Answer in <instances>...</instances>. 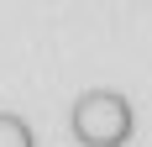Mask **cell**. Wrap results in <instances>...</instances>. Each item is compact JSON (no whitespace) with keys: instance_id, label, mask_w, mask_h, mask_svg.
I'll return each instance as SVG.
<instances>
[{"instance_id":"1","label":"cell","mask_w":152,"mask_h":147,"mask_svg":"<svg viewBox=\"0 0 152 147\" xmlns=\"http://www.w3.org/2000/svg\"><path fill=\"white\" fill-rule=\"evenodd\" d=\"M68 132L79 147H126L137 132V110L115 89H84L68 110Z\"/></svg>"},{"instance_id":"2","label":"cell","mask_w":152,"mask_h":147,"mask_svg":"<svg viewBox=\"0 0 152 147\" xmlns=\"http://www.w3.org/2000/svg\"><path fill=\"white\" fill-rule=\"evenodd\" d=\"M0 147H37L31 126L16 116V110H0Z\"/></svg>"}]
</instances>
